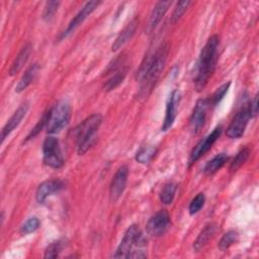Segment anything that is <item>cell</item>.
<instances>
[{"label":"cell","instance_id":"cell-15","mask_svg":"<svg viewBox=\"0 0 259 259\" xmlns=\"http://www.w3.org/2000/svg\"><path fill=\"white\" fill-rule=\"evenodd\" d=\"M28 108H29V103L27 101L21 103L19 107L15 110V112L12 114V116L7 120V122L5 123V125L1 131V136H0L1 143H3L4 140L10 135V133L20 123L22 118L25 116Z\"/></svg>","mask_w":259,"mask_h":259},{"label":"cell","instance_id":"cell-30","mask_svg":"<svg viewBox=\"0 0 259 259\" xmlns=\"http://www.w3.org/2000/svg\"><path fill=\"white\" fill-rule=\"evenodd\" d=\"M191 4V1L188 0H183V1H179L176 5V7L174 8V11L171 15V22L175 23L177 22L181 16L184 14V12L187 10L188 6Z\"/></svg>","mask_w":259,"mask_h":259},{"label":"cell","instance_id":"cell-1","mask_svg":"<svg viewBox=\"0 0 259 259\" xmlns=\"http://www.w3.org/2000/svg\"><path fill=\"white\" fill-rule=\"evenodd\" d=\"M168 53L169 46L167 42H164L160 45L155 52L149 53L142 62L137 74V79L141 83L140 95L143 97L147 96L154 88L165 67Z\"/></svg>","mask_w":259,"mask_h":259},{"label":"cell","instance_id":"cell-12","mask_svg":"<svg viewBox=\"0 0 259 259\" xmlns=\"http://www.w3.org/2000/svg\"><path fill=\"white\" fill-rule=\"evenodd\" d=\"M210 107L208 98L198 99L190 116V127L194 133H198L204 125L207 109Z\"/></svg>","mask_w":259,"mask_h":259},{"label":"cell","instance_id":"cell-29","mask_svg":"<svg viewBox=\"0 0 259 259\" xmlns=\"http://www.w3.org/2000/svg\"><path fill=\"white\" fill-rule=\"evenodd\" d=\"M49 113H50V110L48 109V110L42 114V116H41L40 119L37 121V123L34 125V127L31 128V131H30L29 134L27 135L25 141H28V140L34 138L36 135H38V133H39L41 130H44V128L47 126L48 119H49Z\"/></svg>","mask_w":259,"mask_h":259},{"label":"cell","instance_id":"cell-22","mask_svg":"<svg viewBox=\"0 0 259 259\" xmlns=\"http://www.w3.org/2000/svg\"><path fill=\"white\" fill-rule=\"evenodd\" d=\"M229 160V156L225 153H221L218 154L217 156H214L211 160H209L204 168H203V172L206 175H211L213 173H215L218 170H220Z\"/></svg>","mask_w":259,"mask_h":259},{"label":"cell","instance_id":"cell-27","mask_svg":"<svg viewBox=\"0 0 259 259\" xmlns=\"http://www.w3.org/2000/svg\"><path fill=\"white\" fill-rule=\"evenodd\" d=\"M60 4H61L60 1H49V2H47L46 6H45L44 13H42V18H44L45 21L50 22L54 18L56 12L58 11V8H59Z\"/></svg>","mask_w":259,"mask_h":259},{"label":"cell","instance_id":"cell-23","mask_svg":"<svg viewBox=\"0 0 259 259\" xmlns=\"http://www.w3.org/2000/svg\"><path fill=\"white\" fill-rule=\"evenodd\" d=\"M157 152V149L151 145H147V146H144L142 147L138 152H137V155H136V160L139 162V163H142V164H146L148 162H150L152 160V158L155 156Z\"/></svg>","mask_w":259,"mask_h":259},{"label":"cell","instance_id":"cell-18","mask_svg":"<svg viewBox=\"0 0 259 259\" xmlns=\"http://www.w3.org/2000/svg\"><path fill=\"white\" fill-rule=\"evenodd\" d=\"M171 3H172L171 1H160L156 3L150 16V20L148 24V32H152L157 27V25L160 23L163 16L167 12Z\"/></svg>","mask_w":259,"mask_h":259},{"label":"cell","instance_id":"cell-34","mask_svg":"<svg viewBox=\"0 0 259 259\" xmlns=\"http://www.w3.org/2000/svg\"><path fill=\"white\" fill-rule=\"evenodd\" d=\"M250 112L251 116H255L258 112V94H256L253 101L250 102Z\"/></svg>","mask_w":259,"mask_h":259},{"label":"cell","instance_id":"cell-13","mask_svg":"<svg viewBox=\"0 0 259 259\" xmlns=\"http://www.w3.org/2000/svg\"><path fill=\"white\" fill-rule=\"evenodd\" d=\"M100 4H101L100 1H89V2H86L85 5L81 8V10L70 21V23L68 24L67 28L62 32L61 38L67 37L70 33H72L86 19V17L88 15H90Z\"/></svg>","mask_w":259,"mask_h":259},{"label":"cell","instance_id":"cell-4","mask_svg":"<svg viewBox=\"0 0 259 259\" xmlns=\"http://www.w3.org/2000/svg\"><path fill=\"white\" fill-rule=\"evenodd\" d=\"M101 121L102 116L99 113H94L85 118L75 128L77 152L79 155H83L84 153H86L92 146Z\"/></svg>","mask_w":259,"mask_h":259},{"label":"cell","instance_id":"cell-28","mask_svg":"<svg viewBox=\"0 0 259 259\" xmlns=\"http://www.w3.org/2000/svg\"><path fill=\"white\" fill-rule=\"evenodd\" d=\"M230 85H231L230 82L225 83V84H223L221 87H219V88L213 92V94L208 98V101H209L210 106H215V105L224 98V96H225L226 93L228 92V89H229Z\"/></svg>","mask_w":259,"mask_h":259},{"label":"cell","instance_id":"cell-10","mask_svg":"<svg viewBox=\"0 0 259 259\" xmlns=\"http://www.w3.org/2000/svg\"><path fill=\"white\" fill-rule=\"evenodd\" d=\"M222 130H223L222 125H218L217 127L213 128V131L209 135H207L204 139H202L196 144V146L192 149L189 155V160H188L189 166L194 164L201 156H203L212 147L215 141L220 138L222 134Z\"/></svg>","mask_w":259,"mask_h":259},{"label":"cell","instance_id":"cell-20","mask_svg":"<svg viewBox=\"0 0 259 259\" xmlns=\"http://www.w3.org/2000/svg\"><path fill=\"white\" fill-rule=\"evenodd\" d=\"M217 229H218V226L214 223H210L203 228V230L199 233L198 237L196 238V240L193 244V248L196 252L200 251L207 244V242L215 234Z\"/></svg>","mask_w":259,"mask_h":259},{"label":"cell","instance_id":"cell-14","mask_svg":"<svg viewBox=\"0 0 259 259\" xmlns=\"http://www.w3.org/2000/svg\"><path fill=\"white\" fill-rule=\"evenodd\" d=\"M180 101V92L178 90H173L171 94L169 95L167 104H166V110H165V117L162 124V131L166 132L168 131L174 123V120L177 115V107Z\"/></svg>","mask_w":259,"mask_h":259},{"label":"cell","instance_id":"cell-24","mask_svg":"<svg viewBox=\"0 0 259 259\" xmlns=\"http://www.w3.org/2000/svg\"><path fill=\"white\" fill-rule=\"evenodd\" d=\"M176 184L173 182H169L167 184H165V186L162 188L161 192H160V200L162 203L164 204H170L172 203L174 196H175V192H176Z\"/></svg>","mask_w":259,"mask_h":259},{"label":"cell","instance_id":"cell-31","mask_svg":"<svg viewBox=\"0 0 259 259\" xmlns=\"http://www.w3.org/2000/svg\"><path fill=\"white\" fill-rule=\"evenodd\" d=\"M64 247V243L62 240H58V241H55L53 243H51L46 251H45V258H56L59 256L61 250L63 249Z\"/></svg>","mask_w":259,"mask_h":259},{"label":"cell","instance_id":"cell-26","mask_svg":"<svg viewBox=\"0 0 259 259\" xmlns=\"http://www.w3.org/2000/svg\"><path fill=\"white\" fill-rule=\"evenodd\" d=\"M249 153H250V151H249L248 148L242 149V150L236 155V157L234 158L233 162L231 163V165H230V170H231V171H236L237 169H239V168L247 161V159H248V157H249Z\"/></svg>","mask_w":259,"mask_h":259},{"label":"cell","instance_id":"cell-11","mask_svg":"<svg viewBox=\"0 0 259 259\" xmlns=\"http://www.w3.org/2000/svg\"><path fill=\"white\" fill-rule=\"evenodd\" d=\"M128 176V168L123 165L117 169L109 185V199L111 202H115L122 195L126 185Z\"/></svg>","mask_w":259,"mask_h":259},{"label":"cell","instance_id":"cell-19","mask_svg":"<svg viewBox=\"0 0 259 259\" xmlns=\"http://www.w3.org/2000/svg\"><path fill=\"white\" fill-rule=\"evenodd\" d=\"M31 53V45L30 44H26L18 53V55L16 56V58L14 59L13 63L11 64V67L9 69V75L13 76L16 73H18L22 67L26 64L29 56Z\"/></svg>","mask_w":259,"mask_h":259},{"label":"cell","instance_id":"cell-17","mask_svg":"<svg viewBox=\"0 0 259 259\" xmlns=\"http://www.w3.org/2000/svg\"><path fill=\"white\" fill-rule=\"evenodd\" d=\"M138 24H139V19L137 17H135L123 27V29L118 33V35L116 36L115 40L113 41V44L111 46L112 52H116L117 50H119L122 46H124L134 36V34L137 30Z\"/></svg>","mask_w":259,"mask_h":259},{"label":"cell","instance_id":"cell-33","mask_svg":"<svg viewBox=\"0 0 259 259\" xmlns=\"http://www.w3.org/2000/svg\"><path fill=\"white\" fill-rule=\"evenodd\" d=\"M204 201H205L204 194L203 193H198L189 203V207H188L189 213L191 215L197 213L202 208V206L204 205Z\"/></svg>","mask_w":259,"mask_h":259},{"label":"cell","instance_id":"cell-25","mask_svg":"<svg viewBox=\"0 0 259 259\" xmlns=\"http://www.w3.org/2000/svg\"><path fill=\"white\" fill-rule=\"evenodd\" d=\"M238 240H239L238 232L229 231L221 238V240L219 242V249L222 251H225L228 248H230L233 244L238 242Z\"/></svg>","mask_w":259,"mask_h":259},{"label":"cell","instance_id":"cell-5","mask_svg":"<svg viewBox=\"0 0 259 259\" xmlns=\"http://www.w3.org/2000/svg\"><path fill=\"white\" fill-rule=\"evenodd\" d=\"M49 110V119L46 126L47 133L50 135L57 134L69 123L71 118V106L67 101L62 100Z\"/></svg>","mask_w":259,"mask_h":259},{"label":"cell","instance_id":"cell-9","mask_svg":"<svg viewBox=\"0 0 259 259\" xmlns=\"http://www.w3.org/2000/svg\"><path fill=\"white\" fill-rule=\"evenodd\" d=\"M170 224L171 222L168 211L165 209H161L150 218L146 226V231L150 236L159 237L167 232Z\"/></svg>","mask_w":259,"mask_h":259},{"label":"cell","instance_id":"cell-2","mask_svg":"<svg viewBox=\"0 0 259 259\" xmlns=\"http://www.w3.org/2000/svg\"><path fill=\"white\" fill-rule=\"evenodd\" d=\"M219 42V37L214 34L207 39L200 52L194 77V85L197 91L202 90L206 86L214 71L218 61Z\"/></svg>","mask_w":259,"mask_h":259},{"label":"cell","instance_id":"cell-8","mask_svg":"<svg viewBox=\"0 0 259 259\" xmlns=\"http://www.w3.org/2000/svg\"><path fill=\"white\" fill-rule=\"evenodd\" d=\"M250 112V102L245 103L240 110L236 113L232 119L230 125L227 128V136L231 139H239L243 136L245 128L248 124L249 119L251 118Z\"/></svg>","mask_w":259,"mask_h":259},{"label":"cell","instance_id":"cell-3","mask_svg":"<svg viewBox=\"0 0 259 259\" xmlns=\"http://www.w3.org/2000/svg\"><path fill=\"white\" fill-rule=\"evenodd\" d=\"M146 240L138 225H132L125 231L115 253L114 258H143L146 253L142 250Z\"/></svg>","mask_w":259,"mask_h":259},{"label":"cell","instance_id":"cell-32","mask_svg":"<svg viewBox=\"0 0 259 259\" xmlns=\"http://www.w3.org/2000/svg\"><path fill=\"white\" fill-rule=\"evenodd\" d=\"M40 225V222L37 218L33 217V218H30L28 219L20 228V233L22 235H27V234H30V233H33L35 232L38 227Z\"/></svg>","mask_w":259,"mask_h":259},{"label":"cell","instance_id":"cell-21","mask_svg":"<svg viewBox=\"0 0 259 259\" xmlns=\"http://www.w3.org/2000/svg\"><path fill=\"white\" fill-rule=\"evenodd\" d=\"M38 69H39V66L36 63L32 64L31 66H29L26 69V71L24 72V74L22 75V77L20 78L19 82L17 83V85L15 87V91L17 93L22 92L23 90H25L27 88V86L34 80L35 76L37 75Z\"/></svg>","mask_w":259,"mask_h":259},{"label":"cell","instance_id":"cell-6","mask_svg":"<svg viewBox=\"0 0 259 259\" xmlns=\"http://www.w3.org/2000/svg\"><path fill=\"white\" fill-rule=\"evenodd\" d=\"M42 161L45 165L59 169L64 165V158L62 155L59 140L55 137H48L42 144Z\"/></svg>","mask_w":259,"mask_h":259},{"label":"cell","instance_id":"cell-16","mask_svg":"<svg viewBox=\"0 0 259 259\" xmlns=\"http://www.w3.org/2000/svg\"><path fill=\"white\" fill-rule=\"evenodd\" d=\"M63 187H64V183L59 179H51V180L44 181L38 185L36 189V192H35L36 201L39 203H44L48 196L52 195L55 192L60 191Z\"/></svg>","mask_w":259,"mask_h":259},{"label":"cell","instance_id":"cell-7","mask_svg":"<svg viewBox=\"0 0 259 259\" xmlns=\"http://www.w3.org/2000/svg\"><path fill=\"white\" fill-rule=\"evenodd\" d=\"M128 70V65L125 62V59L119 57L115 59L108 67L106 73L110 75V77L105 81L103 88L105 91H111L115 89L120 83H122L126 73Z\"/></svg>","mask_w":259,"mask_h":259}]
</instances>
